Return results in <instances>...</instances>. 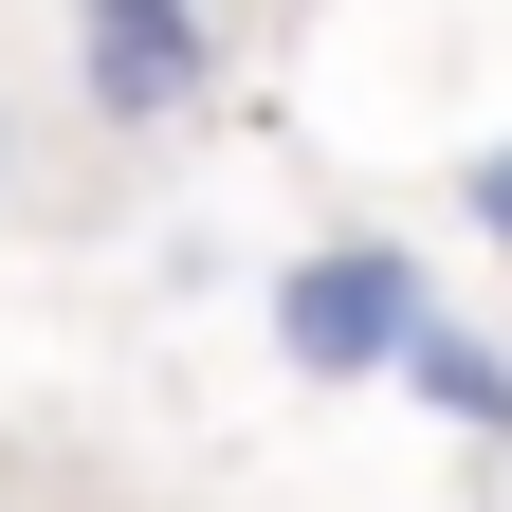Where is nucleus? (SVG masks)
<instances>
[{
  "mask_svg": "<svg viewBox=\"0 0 512 512\" xmlns=\"http://www.w3.org/2000/svg\"><path fill=\"white\" fill-rule=\"evenodd\" d=\"M403 384H421V403L458 421V439H512V348H494V330H458V311H421Z\"/></svg>",
  "mask_w": 512,
  "mask_h": 512,
  "instance_id": "nucleus-3",
  "label": "nucleus"
},
{
  "mask_svg": "<svg viewBox=\"0 0 512 512\" xmlns=\"http://www.w3.org/2000/svg\"><path fill=\"white\" fill-rule=\"evenodd\" d=\"M421 311H439V275H421L403 238H311V256H275V366L293 384H403Z\"/></svg>",
  "mask_w": 512,
  "mask_h": 512,
  "instance_id": "nucleus-1",
  "label": "nucleus"
},
{
  "mask_svg": "<svg viewBox=\"0 0 512 512\" xmlns=\"http://www.w3.org/2000/svg\"><path fill=\"white\" fill-rule=\"evenodd\" d=\"M74 92L92 128L165 147V128L220 110V0H74Z\"/></svg>",
  "mask_w": 512,
  "mask_h": 512,
  "instance_id": "nucleus-2",
  "label": "nucleus"
},
{
  "mask_svg": "<svg viewBox=\"0 0 512 512\" xmlns=\"http://www.w3.org/2000/svg\"><path fill=\"white\" fill-rule=\"evenodd\" d=\"M458 220H476V238L512 256V147H476V165H458Z\"/></svg>",
  "mask_w": 512,
  "mask_h": 512,
  "instance_id": "nucleus-4",
  "label": "nucleus"
},
{
  "mask_svg": "<svg viewBox=\"0 0 512 512\" xmlns=\"http://www.w3.org/2000/svg\"><path fill=\"white\" fill-rule=\"evenodd\" d=\"M0 165H19V128H0Z\"/></svg>",
  "mask_w": 512,
  "mask_h": 512,
  "instance_id": "nucleus-5",
  "label": "nucleus"
}]
</instances>
